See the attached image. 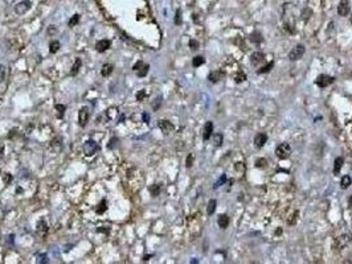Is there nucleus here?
Returning a JSON list of instances; mask_svg holds the SVG:
<instances>
[{"label":"nucleus","mask_w":352,"mask_h":264,"mask_svg":"<svg viewBox=\"0 0 352 264\" xmlns=\"http://www.w3.org/2000/svg\"><path fill=\"white\" fill-rule=\"evenodd\" d=\"M351 235L350 234H344V235H340V237L335 238L334 239V243H332V247L335 251H340L343 250L344 247L348 246V243L351 242Z\"/></svg>","instance_id":"nucleus-1"},{"label":"nucleus","mask_w":352,"mask_h":264,"mask_svg":"<svg viewBox=\"0 0 352 264\" xmlns=\"http://www.w3.org/2000/svg\"><path fill=\"white\" fill-rule=\"evenodd\" d=\"M290 153H291V147L287 143L279 144V145L277 147V149H275V155H277V157L281 159V160L287 159L290 156Z\"/></svg>","instance_id":"nucleus-2"},{"label":"nucleus","mask_w":352,"mask_h":264,"mask_svg":"<svg viewBox=\"0 0 352 264\" xmlns=\"http://www.w3.org/2000/svg\"><path fill=\"white\" fill-rule=\"evenodd\" d=\"M98 151H99V145L94 141V140H87V141L83 144V153H85L87 157H90V156H93L94 153H97Z\"/></svg>","instance_id":"nucleus-3"},{"label":"nucleus","mask_w":352,"mask_h":264,"mask_svg":"<svg viewBox=\"0 0 352 264\" xmlns=\"http://www.w3.org/2000/svg\"><path fill=\"white\" fill-rule=\"evenodd\" d=\"M29 8H31V0H21L15 5V12L17 15H24L29 11Z\"/></svg>","instance_id":"nucleus-4"},{"label":"nucleus","mask_w":352,"mask_h":264,"mask_svg":"<svg viewBox=\"0 0 352 264\" xmlns=\"http://www.w3.org/2000/svg\"><path fill=\"white\" fill-rule=\"evenodd\" d=\"M303 54H305V46H303V45H297L289 53V58L291 59V61H297V59L303 57Z\"/></svg>","instance_id":"nucleus-5"},{"label":"nucleus","mask_w":352,"mask_h":264,"mask_svg":"<svg viewBox=\"0 0 352 264\" xmlns=\"http://www.w3.org/2000/svg\"><path fill=\"white\" fill-rule=\"evenodd\" d=\"M87 120H89V110L86 107H82L81 110L78 111V123L81 127H85L87 124Z\"/></svg>","instance_id":"nucleus-6"},{"label":"nucleus","mask_w":352,"mask_h":264,"mask_svg":"<svg viewBox=\"0 0 352 264\" xmlns=\"http://www.w3.org/2000/svg\"><path fill=\"white\" fill-rule=\"evenodd\" d=\"M334 82V78L332 77H328V75H319V77L317 78V81H315V83L319 86V87H327L328 85H331V83Z\"/></svg>","instance_id":"nucleus-7"},{"label":"nucleus","mask_w":352,"mask_h":264,"mask_svg":"<svg viewBox=\"0 0 352 264\" xmlns=\"http://www.w3.org/2000/svg\"><path fill=\"white\" fill-rule=\"evenodd\" d=\"M111 48V41L110 40H99V41H97V44H95V49H97V52H99V53H103V52H106L107 49H110Z\"/></svg>","instance_id":"nucleus-8"},{"label":"nucleus","mask_w":352,"mask_h":264,"mask_svg":"<svg viewBox=\"0 0 352 264\" xmlns=\"http://www.w3.org/2000/svg\"><path fill=\"white\" fill-rule=\"evenodd\" d=\"M158 127L160 128V131L164 135H167V134H170V132L174 131V124L171 122H168V120H160L158 123Z\"/></svg>","instance_id":"nucleus-9"},{"label":"nucleus","mask_w":352,"mask_h":264,"mask_svg":"<svg viewBox=\"0 0 352 264\" xmlns=\"http://www.w3.org/2000/svg\"><path fill=\"white\" fill-rule=\"evenodd\" d=\"M338 13L340 16H347L350 13V3L348 0H340L338 5Z\"/></svg>","instance_id":"nucleus-10"},{"label":"nucleus","mask_w":352,"mask_h":264,"mask_svg":"<svg viewBox=\"0 0 352 264\" xmlns=\"http://www.w3.org/2000/svg\"><path fill=\"white\" fill-rule=\"evenodd\" d=\"M263 58H265L263 53H261V52H254V53L250 55V62L253 63V65H258V63H261L263 61Z\"/></svg>","instance_id":"nucleus-11"},{"label":"nucleus","mask_w":352,"mask_h":264,"mask_svg":"<svg viewBox=\"0 0 352 264\" xmlns=\"http://www.w3.org/2000/svg\"><path fill=\"white\" fill-rule=\"evenodd\" d=\"M267 141V135L266 134H257L255 135V137H254V144L257 147H263L265 145V143Z\"/></svg>","instance_id":"nucleus-12"},{"label":"nucleus","mask_w":352,"mask_h":264,"mask_svg":"<svg viewBox=\"0 0 352 264\" xmlns=\"http://www.w3.org/2000/svg\"><path fill=\"white\" fill-rule=\"evenodd\" d=\"M212 132H213V123L212 122H207L205 126H204V132H203V137L204 140H208L211 137Z\"/></svg>","instance_id":"nucleus-13"},{"label":"nucleus","mask_w":352,"mask_h":264,"mask_svg":"<svg viewBox=\"0 0 352 264\" xmlns=\"http://www.w3.org/2000/svg\"><path fill=\"white\" fill-rule=\"evenodd\" d=\"M113 70H114V66L111 65V63H105L101 69V75L102 77H109V75L113 73Z\"/></svg>","instance_id":"nucleus-14"},{"label":"nucleus","mask_w":352,"mask_h":264,"mask_svg":"<svg viewBox=\"0 0 352 264\" xmlns=\"http://www.w3.org/2000/svg\"><path fill=\"white\" fill-rule=\"evenodd\" d=\"M228 225H229V218H228V215L221 214V215L218 217V226H220V229H226Z\"/></svg>","instance_id":"nucleus-15"},{"label":"nucleus","mask_w":352,"mask_h":264,"mask_svg":"<svg viewBox=\"0 0 352 264\" xmlns=\"http://www.w3.org/2000/svg\"><path fill=\"white\" fill-rule=\"evenodd\" d=\"M249 40L253 44H259V42H262V34L261 33H258V32H253L250 36H249Z\"/></svg>","instance_id":"nucleus-16"},{"label":"nucleus","mask_w":352,"mask_h":264,"mask_svg":"<svg viewBox=\"0 0 352 264\" xmlns=\"http://www.w3.org/2000/svg\"><path fill=\"white\" fill-rule=\"evenodd\" d=\"M117 115H118V109H115V107H110V109L106 111V118L109 119V120H114V119L117 118Z\"/></svg>","instance_id":"nucleus-17"},{"label":"nucleus","mask_w":352,"mask_h":264,"mask_svg":"<svg viewBox=\"0 0 352 264\" xmlns=\"http://www.w3.org/2000/svg\"><path fill=\"white\" fill-rule=\"evenodd\" d=\"M106 210H107V203H106L105 199H102V201L98 203V206L95 207V213H97V214H103Z\"/></svg>","instance_id":"nucleus-18"},{"label":"nucleus","mask_w":352,"mask_h":264,"mask_svg":"<svg viewBox=\"0 0 352 264\" xmlns=\"http://www.w3.org/2000/svg\"><path fill=\"white\" fill-rule=\"evenodd\" d=\"M335 165H334V173L335 174H339V172H340V169H342V166H343V159L342 157H338V159H335Z\"/></svg>","instance_id":"nucleus-19"},{"label":"nucleus","mask_w":352,"mask_h":264,"mask_svg":"<svg viewBox=\"0 0 352 264\" xmlns=\"http://www.w3.org/2000/svg\"><path fill=\"white\" fill-rule=\"evenodd\" d=\"M352 184V180L350 176H344V177H342V181H340V187L342 189H347V187H350V185Z\"/></svg>","instance_id":"nucleus-20"},{"label":"nucleus","mask_w":352,"mask_h":264,"mask_svg":"<svg viewBox=\"0 0 352 264\" xmlns=\"http://www.w3.org/2000/svg\"><path fill=\"white\" fill-rule=\"evenodd\" d=\"M204 62H205V58L201 57V55H196V57H195L193 59H192V65H193V67H199V66H201Z\"/></svg>","instance_id":"nucleus-21"},{"label":"nucleus","mask_w":352,"mask_h":264,"mask_svg":"<svg viewBox=\"0 0 352 264\" xmlns=\"http://www.w3.org/2000/svg\"><path fill=\"white\" fill-rule=\"evenodd\" d=\"M81 65H82L81 58H77V59H75V63L73 65V67H72V70H70V74H72V75H75V74H77L78 70H79V67H81Z\"/></svg>","instance_id":"nucleus-22"},{"label":"nucleus","mask_w":352,"mask_h":264,"mask_svg":"<svg viewBox=\"0 0 352 264\" xmlns=\"http://www.w3.org/2000/svg\"><path fill=\"white\" fill-rule=\"evenodd\" d=\"M216 205H217V202H216V199H211L209 202H208V207H207V213L209 214V215H212L215 213V210H216Z\"/></svg>","instance_id":"nucleus-23"},{"label":"nucleus","mask_w":352,"mask_h":264,"mask_svg":"<svg viewBox=\"0 0 352 264\" xmlns=\"http://www.w3.org/2000/svg\"><path fill=\"white\" fill-rule=\"evenodd\" d=\"M160 185H158V184H155V185H151L150 186V193H151V195L152 197H156V195H159V193H160Z\"/></svg>","instance_id":"nucleus-24"},{"label":"nucleus","mask_w":352,"mask_h":264,"mask_svg":"<svg viewBox=\"0 0 352 264\" xmlns=\"http://www.w3.org/2000/svg\"><path fill=\"white\" fill-rule=\"evenodd\" d=\"M220 77H221V73H220V71H212V73L209 74V77H208V79H209L211 82L216 83V82H218Z\"/></svg>","instance_id":"nucleus-25"},{"label":"nucleus","mask_w":352,"mask_h":264,"mask_svg":"<svg viewBox=\"0 0 352 264\" xmlns=\"http://www.w3.org/2000/svg\"><path fill=\"white\" fill-rule=\"evenodd\" d=\"M245 79H246V74L244 73V71H241V70H240L238 73L234 75V81H236V83H240V82L245 81Z\"/></svg>","instance_id":"nucleus-26"},{"label":"nucleus","mask_w":352,"mask_h":264,"mask_svg":"<svg viewBox=\"0 0 352 264\" xmlns=\"http://www.w3.org/2000/svg\"><path fill=\"white\" fill-rule=\"evenodd\" d=\"M60 50V42L58 41H52L49 45V52L50 53H57Z\"/></svg>","instance_id":"nucleus-27"},{"label":"nucleus","mask_w":352,"mask_h":264,"mask_svg":"<svg viewBox=\"0 0 352 264\" xmlns=\"http://www.w3.org/2000/svg\"><path fill=\"white\" fill-rule=\"evenodd\" d=\"M52 147H53V148H54V151H56V152L61 151V148H62V143H61V139H60V137H56V139L53 140V144H52Z\"/></svg>","instance_id":"nucleus-28"},{"label":"nucleus","mask_w":352,"mask_h":264,"mask_svg":"<svg viewBox=\"0 0 352 264\" xmlns=\"http://www.w3.org/2000/svg\"><path fill=\"white\" fill-rule=\"evenodd\" d=\"M273 66H274V62H269L267 65H265L263 67H261V69H259L257 73H258V74H265V73H267V71H270Z\"/></svg>","instance_id":"nucleus-29"},{"label":"nucleus","mask_w":352,"mask_h":264,"mask_svg":"<svg viewBox=\"0 0 352 264\" xmlns=\"http://www.w3.org/2000/svg\"><path fill=\"white\" fill-rule=\"evenodd\" d=\"M148 69H150V66L148 65H143L141 69H139L138 71H137V74H138V77H145V75H147V73H148Z\"/></svg>","instance_id":"nucleus-30"},{"label":"nucleus","mask_w":352,"mask_h":264,"mask_svg":"<svg viewBox=\"0 0 352 264\" xmlns=\"http://www.w3.org/2000/svg\"><path fill=\"white\" fill-rule=\"evenodd\" d=\"M54 109L58 111V118H61V116H64V114H65L66 106H65V105H56Z\"/></svg>","instance_id":"nucleus-31"},{"label":"nucleus","mask_w":352,"mask_h":264,"mask_svg":"<svg viewBox=\"0 0 352 264\" xmlns=\"http://www.w3.org/2000/svg\"><path fill=\"white\" fill-rule=\"evenodd\" d=\"M298 215H299V211H295V213L291 215V218L287 219V225H290V226L295 225V222H297V219H298Z\"/></svg>","instance_id":"nucleus-32"},{"label":"nucleus","mask_w":352,"mask_h":264,"mask_svg":"<svg viewBox=\"0 0 352 264\" xmlns=\"http://www.w3.org/2000/svg\"><path fill=\"white\" fill-rule=\"evenodd\" d=\"M213 141H215V145L216 147H220L222 143V135L221 134H216L215 137H213Z\"/></svg>","instance_id":"nucleus-33"},{"label":"nucleus","mask_w":352,"mask_h":264,"mask_svg":"<svg viewBox=\"0 0 352 264\" xmlns=\"http://www.w3.org/2000/svg\"><path fill=\"white\" fill-rule=\"evenodd\" d=\"M78 21H79V15H74L73 17H72V19L69 20V27H74V25H77Z\"/></svg>","instance_id":"nucleus-34"},{"label":"nucleus","mask_w":352,"mask_h":264,"mask_svg":"<svg viewBox=\"0 0 352 264\" xmlns=\"http://www.w3.org/2000/svg\"><path fill=\"white\" fill-rule=\"evenodd\" d=\"M146 97H147V93H146L145 90H141V91H139V93L137 94V101L143 102V101H145V98H146Z\"/></svg>","instance_id":"nucleus-35"},{"label":"nucleus","mask_w":352,"mask_h":264,"mask_svg":"<svg viewBox=\"0 0 352 264\" xmlns=\"http://www.w3.org/2000/svg\"><path fill=\"white\" fill-rule=\"evenodd\" d=\"M37 263H49V260H48V255L46 254L37 255Z\"/></svg>","instance_id":"nucleus-36"},{"label":"nucleus","mask_w":352,"mask_h":264,"mask_svg":"<svg viewBox=\"0 0 352 264\" xmlns=\"http://www.w3.org/2000/svg\"><path fill=\"white\" fill-rule=\"evenodd\" d=\"M266 164H267V161L265 159H258L257 161H255V168H265Z\"/></svg>","instance_id":"nucleus-37"},{"label":"nucleus","mask_w":352,"mask_h":264,"mask_svg":"<svg viewBox=\"0 0 352 264\" xmlns=\"http://www.w3.org/2000/svg\"><path fill=\"white\" fill-rule=\"evenodd\" d=\"M175 24H176V25H180V24H182V11H180V9H178V12H176Z\"/></svg>","instance_id":"nucleus-38"},{"label":"nucleus","mask_w":352,"mask_h":264,"mask_svg":"<svg viewBox=\"0 0 352 264\" xmlns=\"http://www.w3.org/2000/svg\"><path fill=\"white\" fill-rule=\"evenodd\" d=\"M4 78H6V66L0 65V82H3Z\"/></svg>","instance_id":"nucleus-39"},{"label":"nucleus","mask_w":352,"mask_h":264,"mask_svg":"<svg viewBox=\"0 0 352 264\" xmlns=\"http://www.w3.org/2000/svg\"><path fill=\"white\" fill-rule=\"evenodd\" d=\"M311 13H313V11H311L310 8H305V9H303V13H302L303 20H307V19H309V16H310Z\"/></svg>","instance_id":"nucleus-40"},{"label":"nucleus","mask_w":352,"mask_h":264,"mask_svg":"<svg viewBox=\"0 0 352 264\" xmlns=\"http://www.w3.org/2000/svg\"><path fill=\"white\" fill-rule=\"evenodd\" d=\"M189 48L192 50H196L199 48V42L196 40H189Z\"/></svg>","instance_id":"nucleus-41"},{"label":"nucleus","mask_w":352,"mask_h":264,"mask_svg":"<svg viewBox=\"0 0 352 264\" xmlns=\"http://www.w3.org/2000/svg\"><path fill=\"white\" fill-rule=\"evenodd\" d=\"M160 103H162V98H160V97H158L156 99H155L154 105H152V109H154V110H158V109H159V106H160Z\"/></svg>","instance_id":"nucleus-42"},{"label":"nucleus","mask_w":352,"mask_h":264,"mask_svg":"<svg viewBox=\"0 0 352 264\" xmlns=\"http://www.w3.org/2000/svg\"><path fill=\"white\" fill-rule=\"evenodd\" d=\"M193 159H195V157H193V155H192V153H191V155H189V156H188V157H187L185 165H187L188 168H191V166H192V162H193Z\"/></svg>","instance_id":"nucleus-43"},{"label":"nucleus","mask_w":352,"mask_h":264,"mask_svg":"<svg viewBox=\"0 0 352 264\" xmlns=\"http://www.w3.org/2000/svg\"><path fill=\"white\" fill-rule=\"evenodd\" d=\"M48 33H49V34H56V33H57V28H56V25H50L49 29H48Z\"/></svg>","instance_id":"nucleus-44"},{"label":"nucleus","mask_w":352,"mask_h":264,"mask_svg":"<svg viewBox=\"0 0 352 264\" xmlns=\"http://www.w3.org/2000/svg\"><path fill=\"white\" fill-rule=\"evenodd\" d=\"M143 65H145V63H143L142 61H139V62H137V63H135V65H134V67H133V69H134L135 71H138V70H139V69H141V67H142Z\"/></svg>","instance_id":"nucleus-45"},{"label":"nucleus","mask_w":352,"mask_h":264,"mask_svg":"<svg viewBox=\"0 0 352 264\" xmlns=\"http://www.w3.org/2000/svg\"><path fill=\"white\" fill-rule=\"evenodd\" d=\"M4 181H6V184L11 182V181H12V176H7V174H4Z\"/></svg>","instance_id":"nucleus-46"},{"label":"nucleus","mask_w":352,"mask_h":264,"mask_svg":"<svg viewBox=\"0 0 352 264\" xmlns=\"http://www.w3.org/2000/svg\"><path fill=\"white\" fill-rule=\"evenodd\" d=\"M143 120H145L146 123H148V120H150V116L147 114H143Z\"/></svg>","instance_id":"nucleus-47"},{"label":"nucleus","mask_w":352,"mask_h":264,"mask_svg":"<svg viewBox=\"0 0 352 264\" xmlns=\"http://www.w3.org/2000/svg\"><path fill=\"white\" fill-rule=\"evenodd\" d=\"M348 206H350V207H352V195H351V197L348 198Z\"/></svg>","instance_id":"nucleus-48"},{"label":"nucleus","mask_w":352,"mask_h":264,"mask_svg":"<svg viewBox=\"0 0 352 264\" xmlns=\"http://www.w3.org/2000/svg\"><path fill=\"white\" fill-rule=\"evenodd\" d=\"M3 156V145H0V157Z\"/></svg>","instance_id":"nucleus-49"},{"label":"nucleus","mask_w":352,"mask_h":264,"mask_svg":"<svg viewBox=\"0 0 352 264\" xmlns=\"http://www.w3.org/2000/svg\"><path fill=\"white\" fill-rule=\"evenodd\" d=\"M275 234H277V235H278V234H282V230H281V229L277 230V231H275Z\"/></svg>","instance_id":"nucleus-50"},{"label":"nucleus","mask_w":352,"mask_h":264,"mask_svg":"<svg viewBox=\"0 0 352 264\" xmlns=\"http://www.w3.org/2000/svg\"><path fill=\"white\" fill-rule=\"evenodd\" d=\"M351 23H352V17H351Z\"/></svg>","instance_id":"nucleus-51"}]
</instances>
